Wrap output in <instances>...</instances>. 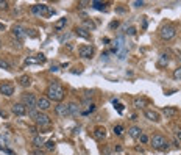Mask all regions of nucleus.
<instances>
[{
	"label": "nucleus",
	"instance_id": "nucleus-36",
	"mask_svg": "<svg viewBox=\"0 0 181 155\" xmlns=\"http://www.w3.org/2000/svg\"><path fill=\"white\" fill-rule=\"evenodd\" d=\"M31 155H44V152H42L41 149H34V150L31 152Z\"/></svg>",
	"mask_w": 181,
	"mask_h": 155
},
{
	"label": "nucleus",
	"instance_id": "nucleus-29",
	"mask_svg": "<svg viewBox=\"0 0 181 155\" xmlns=\"http://www.w3.org/2000/svg\"><path fill=\"white\" fill-rule=\"evenodd\" d=\"M169 63V58H167V55H161V58H159V66H165V64Z\"/></svg>",
	"mask_w": 181,
	"mask_h": 155
},
{
	"label": "nucleus",
	"instance_id": "nucleus-33",
	"mask_svg": "<svg viewBox=\"0 0 181 155\" xmlns=\"http://www.w3.org/2000/svg\"><path fill=\"white\" fill-rule=\"evenodd\" d=\"M126 35H130V36L136 35V27H130V28H126Z\"/></svg>",
	"mask_w": 181,
	"mask_h": 155
},
{
	"label": "nucleus",
	"instance_id": "nucleus-5",
	"mask_svg": "<svg viewBox=\"0 0 181 155\" xmlns=\"http://www.w3.org/2000/svg\"><path fill=\"white\" fill-rule=\"evenodd\" d=\"M34 122L37 127H50V124H51L50 118L42 111H37V114L34 116Z\"/></svg>",
	"mask_w": 181,
	"mask_h": 155
},
{
	"label": "nucleus",
	"instance_id": "nucleus-40",
	"mask_svg": "<svg viewBox=\"0 0 181 155\" xmlns=\"http://www.w3.org/2000/svg\"><path fill=\"white\" fill-rule=\"evenodd\" d=\"M50 71H51V72H58V71H59V68H58V66H51V68H50Z\"/></svg>",
	"mask_w": 181,
	"mask_h": 155
},
{
	"label": "nucleus",
	"instance_id": "nucleus-1",
	"mask_svg": "<svg viewBox=\"0 0 181 155\" xmlns=\"http://www.w3.org/2000/svg\"><path fill=\"white\" fill-rule=\"evenodd\" d=\"M45 94H47V99H48L50 102L53 100V102H59V103H61V100L64 99V96H66V91H64V88H62L58 82H53V83L48 85Z\"/></svg>",
	"mask_w": 181,
	"mask_h": 155
},
{
	"label": "nucleus",
	"instance_id": "nucleus-22",
	"mask_svg": "<svg viewBox=\"0 0 181 155\" xmlns=\"http://www.w3.org/2000/svg\"><path fill=\"white\" fill-rule=\"evenodd\" d=\"M92 8H95V9H98V11H103L105 9V6H106V3H103V2H98V0H92V2L89 3Z\"/></svg>",
	"mask_w": 181,
	"mask_h": 155
},
{
	"label": "nucleus",
	"instance_id": "nucleus-42",
	"mask_svg": "<svg viewBox=\"0 0 181 155\" xmlns=\"http://www.w3.org/2000/svg\"><path fill=\"white\" fill-rule=\"evenodd\" d=\"M0 47H2V41H0Z\"/></svg>",
	"mask_w": 181,
	"mask_h": 155
},
{
	"label": "nucleus",
	"instance_id": "nucleus-16",
	"mask_svg": "<svg viewBox=\"0 0 181 155\" xmlns=\"http://www.w3.org/2000/svg\"><path fill=\"white\" fill-rule=\"evenodd\" d=\"M128 133H130V136H131V138L139 139V136L142 135V130H140L139 127H130V128H128Z\"/></svg>",
	"mask_w": 181,
	"mask_h": 155
},
{
	"label": "nucleus",
	"instance_id": "nucleus-18",
	"mask_svg": "<svg viewBox=\"0 0 181 155\" xmlns=\"http://www.w3.org/2000/svg\"><path fill=\"white\" fill-rule=\"evenodd\" d=\"M44 61H45L44 55H36V58H27L25 60L27 64H37V63H44Z\"/></svg>",
	"mask_w": 181,
	"mask_h": 155
},
{
	"label": "nucleus",
	"instance_id": "nucleus-6",
	"mask_svg": "<svg viewBox=\"0 0 181 155\" xmlns=\"http://www.w3.org/2000/svg\"><path fill=\"white\" fill-rule=\"evenodd\" d=\"M94 52H95L94 46H81V47L78 49V54H80L81 58H92Z\"/></svg>",
	"mask_w": 181,
	"mask_h": 155
},
{
	"label": "nucleus",
	"instance_id": "nucleus-23",
	"mask_svg": "<svg viewBox=\"0 0 181 155\" xmlns=\"http://www.w3.org/2000/svg\"><path fill=\"white\" fill-rule=\"evenodd\" d=\"M19 83H20L22 86L27 88V86H30V85H31V79H30L28 75H22L20 79H19Z\"/></svg>",
	"mask_w": 181,
	"mask_h": 155
},
{
	"label": "nucleus",
	"instance_id": "nucleus-35",
	"mask_svg": "<svg viewBox=\"0 0 181 155\" xmlns=\"http://www.w3.org/2000/svg\"><path fill=\"white\" fill-rule=\"evenodd\" d=\"M117 27H119V20H114L109 24V28H117Z\"/></svg>",
	"mask_w": 181,
	"mask_h": 155
},
{
	"label": "nucleus",
	"instance_id": "nucleus-30",
	"mask_svg": "<svg viewBox=\"0 0 181 155\" xmlns=\"http://www.w3.org/2000/svg\"><path fill=\"white\" fill-rule=\"evenodd\" d=\"M45 147H47L48 150H53V149H55V141H53V139H48L47 143H45Z\"/></svg>",
	"mask_w": 181,
	"mask_h": 155
},
{
	"label": "nucleus",
	"instance_id": "nucleus-43",
	"mask_svg": "<svg viewBox=\"0 0 181 155\" xmlns=\"http://www.w3.org/2000/svg\"><path fill=\"white\" fill-rule=\"evenodd\" d=\"M178 58H179V60H181V57H178Z\"/></svg>",
	"mask_w": 181,
	"mask_h": 155
},
{
	"label": "nucleus",
	"instance_id": "nucleus-31",
	"mask_svg": "<svg viewBox=\"0 0 181 155\" xmlns=\"http://www.w3.org/2000/svg\"><path fill=\"white\" fill-rule=\"evenodd\" d=\"M94 111H95V105H94V103H90L89 108H87L86 111H83V114H84V116H87L89 113H94Z\"/></svg>",
	"mask_w": 181,
	"mask_h": 155
},
{
	"label": "nucleus",
	"instance_id": "nucleus-14",
	"mask_svg": "<svg viewBox=\"0 0 181 155\" xmlns=\"http://www.w3.org/2000/svg\"><path fill=\"white\" fill-rule=\"evenodd\" d=\"M75 33H76V36L83 38V39H89V38H90V31H87L84 27H76L75 28Z\"/></svg>",
	"mask_w": 181,
	"mask_h": 155
},
{
	"label": "nucleus",
	"instance_id": "nucleus-26",
	"mask_svg": "<svg viewBox=\"0 0 181 155\" xmlns=\"http://www.w3.org/2000/svg\"><path fill=\"white\" fill-rule=\"evenodd\" d=\"M0 68L5 69V71H11V64L8 61H5V60H0Z\"/></svg>",
	"mask_w": 181,
	"mask_h": 155
},
{
	"label": "nucleus",
	"instance_id": "nucleus-7",
	"mask_svg": "<svg viewBox=\"0 0 181 155\" xmlns=\"http://www.w3.org/2000/svg\"><path fill=\"white\" fill-rule=\"evenodd\" d=\"M48 8L50 6H47L44 3L34 5V6H31V13H33V14H36V16H48Z\"/></svg>",
	"mask_w": 181,
	"mask_h": 155
},
{
	"label": "nucleus",
	"instance_id": "nucleus-13",
	"mask_svg": "<svg viewBox=\"0 0 181 155\" xmlns=\"http://www.w3.org/2000/svg\"><path fill=\"white\" fill-rule=\"evenodd\" d=\"M144 114H145V118H147L148 121L159 122V114H158L156 111H153V110H145V111H144Z\"/></svg>",
	"mask_w": 181,
	"mask_h": 155
},
{
	"label": "nucleus",
	"instance_id": "nucleus-34",
	"mask_svg": "<svg viewBox=\"0 0 181 155\" xmlns=\"http://www.w3.org/2000/svg\"><path fill=\"white\" fill-rule=\"evenodd\" d=\"M175 138L179 141L181 139V128H176V130H175Z\"/></svg>",
	"mask_w": 181,
	"mask_h": 155
},
{
	"label": "nucleus",
	"instance_id": "nucleus-11",
	"mask_svg": "<svg viewBox=\"0 0 181 155\" xmlns=\"http://www.w3.org/2000/svg\"><path fill=\"white\" fill-rule=\"evenodd\" d=\"M0 93L6 97H11L14 94V86H12V83H3V85H0Z\"/></svg>",
	"mask_w": 181,
	"mask_h": 155
},
{
	"label": "nucleus",
	"instance_id": "nucleus-10",
	"mask_svg": "<svg viewBox=\"0 0 181 155\" xmlns=\"http://www.w3.org/2000/svg\"><path fill=\"white\" fill-rule=\"evenodd\" d=\"M55 113L61 118H66V116H69V105L67 103H58L55 107Z\"/></svg>",
	"mask_w": 181,
	"mask_h": 155
},
{
	"label": "nucleus",
	"instance_id": "nucleus-27",
	"mask_svg": "<svg viewBox=\"0 0 181 155\" xmlns=\"http://www.w3.org/2000/svg\"><path fill=\"white\" fill-rule=\"evenodd\" d=\"M122 133H123V127L122 125H114V135L120 136Z\"/></svg>",
	"mask_w": 181,
	"mask_h": 155
},
{
	"label": "nucleus",
	"instance_id": "nucleus-2",
	"mask_svg": "<svg viewBox=\"0 0 181 155\" xmlns=\"http://www.w3.org/2000/svg\"><path fill=\"white\" fill-rule=\"evenodd\" d=\"M176 27L175 25H172V24H167V25H164V27L161 28V31H159V36H161V39H164V41H170V39H173V38L176 36Z\"/></svg>",
	"mask_w": 181,
	"mask_h": 155
},
{
	"label": "nucleus",
	"instance_id": "nucleus-28",
	"mask_svg": "<svg viewBox=\"0 0 181 155\" xmlns=\"http://www.w3.org/2000/svg\"><path fill=\"white\" fill-rule=\"evenodd\" d=\"M173 79H175V80H181V66L173 71Z\"/></svg>",
	"mask_w": 181,
	"mask_h": 155
},
{
	"label": "nucleus",
	"instance_id": "nucleus-32",
	"mask_svg": "<svg viewBox=\"0 0 181 155\" xmlns=\"http://www.w3.org/2000/svg\"><path fill=\"white\" fill-rule=\"evenodd\" d=\"M139 141H140V143H144V144H147L148 141H150V138H148L147 135H144V133H142V135L139 136Z\"/></svg>",
	"mask_w": 181,
	"mask_h": 155
},
{
	"label": "nucleus",
	"instance_id": "nucleus-24",
	"mask_svg": "<svg viewBox=\"0 0 181 155\" xmlns=\"http://www.w3.org/2000/svg\"><path fill=\"white\" fill-rule=\"evenodd\" d=\"M83 25H84V28H86L87 31H90V30H94V28H95V24H94L92 20H87V19H84Z\"/></svg>",
	"mask_w": 181,
	"mask_h": 155
},
{
	"label": "nucleus",
	"instance_id": "nucleus-39",
	"mask_svg": "<svg viewBox=\"0 0 181 155\" xmlns=\"http://www.w3.org/2000/svg\"><path fill=\"white\" fill-rule=\"evenodd\" d=\"M133 5H134L136 8H139V6H142V5H144V2H137V0H136V2H133Z\"/></svg>",
	"mask_w": 181,
	"mask_h": 155
},
{
	"label": "nucleus",
	"instance_id": "nucleus-21",
	"mask_svg": "<svg viewBox=\"0 0 181 155\" xmlns=\"http://www.w3.org/2000/svg\"><path fill=\"white\" fill-rule=\"evenodd\" d=\"M66 24H67V17H61L58 22H55V30H56V31L62 30L64 27H66Z\"/></svg>",
	"mask_w": 181,
	"mask_h": 155
},
{
	"label": "nucleus",
	"instance_id": "nucleus-41",
	"mask_svg": "<svg viewBox=\"0 0 181 155\" xmlns=\"http://www.w3.org/2000/svg\"><path fill=\"white\" fill-rule=\"evenodd\" d=\"M5 28V25H2V24H0V30H3Z\"/></svg>",
	"mask_w": 181,
	"mask_h": 155
},
{
	"label": "nucleus",
	"instance_id": "nucleus-15",
	"mask_svg": "<svg viewBox=\"0 0 181 155\" xmlns=\"http://www.w3.org/2000/svg\"><path fill=\"white\" fill-rule=\"evenodd\" d=\"M67 105H69V116H76L80 113V105L76 102H70Z\"/></svg>",
	"mask_w": 181,
	"mask_h": 155
},
{
	"label": "nucleus",
	"instance_id": "nucleus-8",
	"mask_svg": "<svg viewBox=\"0 0 181 155\" xmlns=\"http://www.w3.org/2000/svg\"><path fill=\"white\" fill-rule=\"evenodd\" d=\"M51 105H50V100L47 99V96H41L39 99H37V103H36V108L39 111H45L48 110Z\"/></svg>",
	"mask_w": 181,
	"mask_h": 155
},
{
	"label": "nucleus",
	"instance_id": "nucleus-20",
	"mask_svg": "<svg viewBox=\"0 0 181 155\" xmlns=\"http://www.w3.org/2000/svg\"><path fill=\"white\" fill-rule=\"evenodd\" d=\"M162 113L167 116V118H172V116H175V114L178 113V110H176L175 107H165V108L162 110Z\"/></svg>",
	"mask_w": 181,
	"mask_h": 155
},
{
	"label": "nucleus",
	"instance_id": "nucleus-17",
	"mask_svg": "<svg viewBox=\"0 0 181 155\" xmlns=\"http://www.w3.org/2000/svg\"><path fill=\"white\" fill-rule=\"evenodd\" d=\"M33 144H34V147H42L44 144H45V139H44V136H41V135H34V138H33Z\"/></svg>",
	"mask_w": 181,
	"mask_h": 155
},
{
	"label": "nucleus",
	"instance_id": "nucleus-25",
	"mask_svg": "<svg viewBox=\"0 0 181 155\" xmlns=\"http://www.w3.org/2000/svg\"><path fill=\"white\" fill-rule=\"evenodd\" d=\"M133 103H134V107H136V108H144V107H145V102L142 100V99H134Z\"/></svg>",
	"mask_w": 181,
	"mask_h": 155
},
{
	"label": "nucleus",
	"instance_id": "nucleus-3",
	"mask_svg": "<svg viewBox=\"0 0 181 155\" xmlns=\"http://www.w3.org/2000/svg\"><path fill=\"white\" fill-rule=\"evenodd\" d=\"M150 141H151L153 149H156V150H167L169 149V143H167V139L162 135H153Z\"/></svg>",
	"mask_w": 181,
	"mask_h": 155
},
{
	"label": "nucleus",
	"instance_id": "nucleus-38",
	"mask_svg": "<svg viewBox=\"0 0 181 155\" xmlns=\"http://www.w3.org/2000/svg\"><path fill=\"white\" fill-rule=\"evenodd\" d=\"M8 8V2H0V9H6Z\"/></svg>",
	"mask_w": 181,
	"mask_h": 155
},
{
	"label": "nucleus",
	"instance_id": "nucleus-4",
	"mask_svg": "<svg viewBox=\"0 0 181 155\" xmlns=\"http://www.w3.org/2000/svg\"><path fill=\"white\" fill-rule=\"evenodd\" d=\"M22 103L25 105V108L30 110H36V103H37V97L31 93H23L22 94Z\"/></svg>",
	"mask_w": 181,
	"mask_h": 155
},
{
	"label": "nucleus",
	"instance_id": "nucleus-37",
	"mask_svg": "<svg viewBox=\"0 0 181 155\" xmlns=\"http://www.w3.org/2000/svg\"><path fill=\"white\" fill-rule=\"evenodd\" d=\"M28 130H30L33 135H37V127H33V125H31V127H28Z\"/></svg>",
	"mask_w": 181,
	"mask_h": 155
},
{
	"label": "nucleus",
	"instance_id": "nucleus-9",
	"mask_svg": "<svg viewBox=\"0 0 181 155\" xmlns=\"http://www.w3.org/2000/svg\"><path fill=\"white\" fill-rule=\"evenodd\" d=\"M12 35H14L17 39H25V38H27V28L25 27H22V25H14V27H12Z\"/></svg>",
	"mask_w": 181,
	"mask_h": 155
},
{
	"label": "nucleus",
	"instance_id": "nucleus-12",
	"mask_svg": "<svg viewBox=\"0 0 181 155\" xmlns=\"http://www.w3.org/2000/svg\"><path fill=\"white\" fill-rule=\"evenodd\" d=\"M11 111L16 116H25L27 114V108H25L23 103H14V105L11 107Z\"/></svg>",
	"mask_w": 181,
	"mask_h": 155
},
{
	"label": "nucleus",
	"instance_id": "nucleus-19",
	"mask_svg": "<svg viewBox=\"0 0 181 155\" xmlns=\"http://www.w3.org/2000/svg\"><path fill=\"white\" fill-rule=\"evenodd\" d=\"M94 136L97 139H103L106 136V130H105V127H97L95 130H94Z\"/></svg>",
	"mask_w": 181,
	"mask_h": 155
}]
</instances>
